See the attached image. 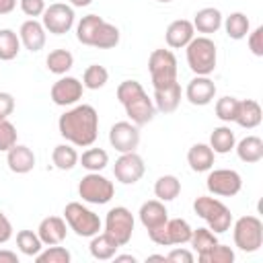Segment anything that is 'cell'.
<instances>
[{
  "mask_svg": "<svg viewBox=\"0 0 263 263\" xmlns=\"http://www.w3.org/2000/svg\"><path fill=\"white\" fill-rule=\"evenodd\" d=\"M58 129L72 146H92L99 136V113L92 105H76L60 115Z\"/></svg>",
  "mask_w": 263,
  "mask_h": 263,
  "instance_id": "6da1fadb",
  "label": "cell"
},
{
  "mask_svg": "<svg viewBox=\"0 0 263 263\" xmlns=\"http://www.w3.org/2000/svg\"><path fill=\"white\" fill-rule=\"evenodd\" d=\"M185 53H187V66L191 68L195 76H210L216 70L218 49H216V43L208 35L193 37L187 43Z\"/></svg>",
  "mask_w": 263,
  "mask_h": 263,
  "instance_id": "7a4b0ae2",
  "label": "cell"
},
{
  "mask_svg": "<svg viewBox=\"0 0 263 263\" xmlns=\"http://www.w3.org/2000/svg\"><path fill=\"white\" fill-rule=\"evenodd\" d=\"M193 212L208 222V228L216 234H222L226 230H230L232 226V214L230 210L216 197L210 195H199L193 201Z\"/></svg>",
  "mask_w": 263,
  "mask_h": 263,
  "instance_id": "3957f363",
  "label": "cell"
},
{
  "mask_svg": "<svg viewBox=\"0 0 263 263\" xmlns=\"http://www.w3.org/2000/svg\"><path fill=\"white\" fill-rule=\"evenodd\" d=\"M64 220L70 226V230H74L76 236L90 238V236H95L101 230V218L92 210L84 208L80 201L66 203V208H64Z\"/></svg>",
  "mask_w": 263,
  "mask_h": 263,
  "instance_id": "277c9868",
  "label": "cell"
},
{
  "mask_svg": "<svg viewBox=\"0 0 263 263\" xmlns=\"http://www.w3.org/2000/svg\"><path fill=\"white\" fill-rule=\"evenodd\" d=\"M234 245L245 253H255L263 245V222L257 216H240L232 226Z\"/></svg>",
  "mask_w": 263,
  "mask_h": 263,
  "instance_id": "5b68a950",
  "label": "cell"
},
{
  "mask_svg": "<svg viewBox=\"0 0 263 263\" xmlns=\"http://www.w3.org/2000/svg\"><path fill=\"white\" fill-rule=\"evenodd\" d=\"M78 195L86 203L103 205V203L111 201V197L115 195V187L107 177H103L99 173H88L78 183Z\"/></svg>",
  "mask_w": 263,
  "mask_h": 263,
  "instance_id": "8992f818",
  "label": "cell"
},
{
  "mask_svg": "<svg viewBox=\"0 0 263 263\" xmlns=\"http://www.w3.org/2000/svg\"><path fill=\"white\" fill-rule=\"evenodd\" d=\"M191 232H193V228L189 226L187 220L173 218V220H166L162 226L148 230V236H150V240L154 245L173 247V245H185V242H189Z\"/></svg>",
  "mask_w": 263,
  "mask_h": 263,
  "instance_id": "52a82bcc",
  "label": "cell"
},
{
  "mask_svg": "<svg viewBox=\"0 0 263 263\" xmlns=\"http://www.w3.org/2000/svg\"><path fill=\"white\" fill-rule=\"evenodd\" d=\"M152 86H164L177 80V58L171 49H154L148 58Z\"/></svg>",
  "mask_w": 263,
  "mask_h": 263,
  "instance_id": "ba28073f",
  "label": "cell"
},
{
  "mask_svg": "<svg viewBox=\"0 0 263 263\" xmlns=\"http://www.w3.org/2000/svg\"><path fill=\"white\" fill-rule=\"evenodd\" d=\"M105 232L111 234L119 247L127 245L132 240V234H134V216L127 208L123 205H115L107 212V218H105Z\"/></svg>",
  "mask_w": 263,
  "mask_h": 263,
  "instance_id": "9c48e42d",
  "label": "cell"
},
{
  "mask_svg": "<svg viewBox=\"0 0 263 263\" xmlns=\"http://www.w3.org/2000/svg\"><path fill=\"white\" fill-rule=\"evenodd\" d=\"M205 187L212 195L218 197H232L240 191L242 187V179L236 171L232 168H210V175L205 179Z\"/></svg>",
  "mask_w": 263,
  "mask_h": 263,
  "instance_id": "30bf717a",
  "label": "cell"
},
{
  "mask_svg": "<svg viewBox=\"0 0 263 263\" xmlns=\"http://www.w3.org/2000/svg\"><path fill=\"white\" fill-rule=\"evenodd\" d=\"M43 21L41 25L45 27V31L53 33V35H64L74 27V8L62 2L49 4L43 10Z\"/></svg>",
  "mask_w": 263,
  "mask_h": 263,
  "instance_id": "8fae6325",
  "label": "cell"
},
{
  "mask_svg": "<svg viewBox=\"0 0 263 263\" xmlns=\"http://www.w3.org/2000/svg\"><path fill=\"white\" fill-rule=\"evenodd\" d=\"M144 173H146V164H144L142 156L136 152H123L113 164V175L123 185L138 183L144 177Z\"/></svg>",
  "mask_w": 263,
  "mask_h": 263,
  "instance_id": "7c38bea8",
  "label": "cell"
},
{
  "mask_svg": "<svg viewBox=\"0 0 263 263\" xmlns=\"http://www.w3.org/2000/svg\"><path fill=\"white\" fill-rule=\"evenodd\" d=\"M109 144L117 152H136L140 144V129L132 121H117L109 129Z\"/></svg>",
  "mask_w": 263,
  "mask_h": 263,
  "instance_id": "4fadbf2b",
  "label": "cell"
},
{
  "mask_svg": "<svg viewBox=\"0 0 263 263\" xmlns=\"http://www.w3.org/2000/svg\"><path fill=\"white\" fill-rule=\"evenodd\" d=\"M82 82L74 76H64L60 80H55L51 84V90H49V97L55 105L60 107H68V105H74L78 103V99H82Z\"/></svg>",
  "mask_w": 263,
  "mask_h": 263,
  "instance_id": "5bb4252c",
  "label": "cell"
},
{
  "mask_svg": "<svg viewBox=\"0 0 263 263\" xmlns=\"http://www.w3.org/2000/svg\"><path fill=\"white\" fill-rule=\"evenodd\" d=\"M185 97L191 105H197V107L210 105L216 97V84L210 76H195L193 80H189L185 88Z\"/></svg>",
  "mask_w": 263,
  "mask_h": 263,
  "instance_id": "9a60e30c",
  "label": "cell"
},
{
  "mask_svg": "<svg viewBox=\"0 0 263 263\" xmlns=\"http://www.w3.org/2000/svg\"><path fill=\"white\" fill-rule=\"evenodd\" d=\"M123 107H125L127 117H129L132 123H136V125H146V123H150V121L154 119V113H156L154 101L148 99L146 92L138 95L136 99H132V101L125 103Z\"/></svg>",
  "mask_w": 263,
  "mask_h": 263,
  "instance_id": "2e32d148",
  "label": "cell"
},
{
  "mask_svg": "<svg viewBox=\"0 0 263 263\" xmlns=\"http://www.w3.org/2000/svg\"><path fill=\"white\" fill-rule=\"evenodd\" d=\"M195 37V29H193V23L187 21V18H177L173 21L168 27H166V33H164V39H166V45L171 49H181V47H187V43Z\"/></svg>",
  "mask_w": 263,
  "mask_h": 263,
  "instance_id": "e0dca14e",
  "label": "cell"
},
{
  "mask_svg": "<svg viewBox=\"0 0 263 263\" xmlns=\"http://www.w3.org/2000/svg\"><path fill=\"white\" fill-rule=\"evenodd\" d=\"M6 164L12 173L16 175H27L35 168V154L29 146L23 144H14L8 152H6Z\"/></svg>",
  "mask_w": 263,
  "mask_h": 263,
  "instance_id": "ac0fdd59",
  "label": "cell"
},
{
  "mask_svg": "<svg viewBox=\"0 0 263 263\" xmlns=\"http://www.w3.org/2000/svg\"><path fill=\"white\" fill-rule=\"evenodd\" d=\"M66 220L60 218V216H47L39 222V228H37V234L41 238L43 245H62L64 238H66Z\"/></svg>",
  "mask_w": 263,
  "mask_h": 263,
  "instance_id": "d6986e66",
  "label": "cell"
},
{
  "mask_svg": "<svg viewBox=\"0 0 263 263\" xmlns=\"http://www.w3.org/2000/svg\"><path fill=\"white\" fill-rule=\"evenodd\" d=\"M18 39L25 45V49H29L31 53H35V51L43 49V45H45V27L39 21L29 18V21H25L21 25Z\"/></svg>",
  "mask_w": 263,
  "mask_h": 263,
  "instance_id": "ffe728a7",
  "label": "cell"
},
{
  "mask_svg": "<svg viewBox=\"0 0 263 263\" xmlns=\"http://www.w3.org/2000/svg\"><path fill=\"white\" fill-rule=\"evenodd\" d=\"M181 103V84L175 80V82H168L164 86H156L154 88V107L160 111V113H173L177 111Z\"/></svg>",
  "mask_w": 263,
  "mask_h": 263,
  "instance_id": "44dd1931",
  "label": "cell"
},
{
  "mask_svg": "<svg viewBox=\"0 0 263 263\" xmlns=\"http://www.w3.org/2000/svg\"><path fill=\"white\" fill-rule=\"evenodd\" d=\"M140 222L146 230H152V228H158L162 226L166 220H168V212L164 208V201L160 199H150V201H144L140 205Z\"/></svg>",
  "mask_w": 263,
  "mask_h": 263,
  "instance_id": "7402d4cb",
  "label": "cell"
},
{
  "mask_svg": "<svg viewBox=\"0 0 263 263\" xmlns=\"http://www.w3.org/2000/svg\"><path fill=\"white\" fill-rule=\"evenodd\" d=\"M117 249H119V242L111 234H107V232H97L95 236H90L88 251H90L92 259H97V261H109V259H113L115 253H117Z\"/></svg>",
  "mask_w": 263,
  "mask_h": 263,
  "instance_id": "603a6c76",
  "label": "cell"
},
{
  "mask_svg": "<svg viewBox=\"0 0 263 263\" xmlns=\"http://www.w3.org/2000/svg\"><path fill=\"white\" fill-rule=\"evenodd\" d=\"M222 21H224L222 12H220L218 8H214V6H208V8L197 10L191 23H193V29H195L197 33L210 35V33H216V31L222 27Z\"/></svg>",
  "mask_w": 263,
  "mask_h": 263,
  "instance_id": "cb8c5ba5",
  "label": "cell"
},
{
  "mask_svg": "<svg viewBox=\"0 0 263 263\" xmlns=\"http://www.w3.org/2000/svg\"><path fill=\"white\" fill-rule=\"evenodd\" d=\"M261 117H263V111H261V105L253 99H245V101H238V109H236V117L234 121L245 127V129H253L261 123Z\"/></svg>",
  "mask_w": 263,
  "mask_h": 263,
  "instance_id": "d4e9b609",
  "label": "cell"
},
{
  "mask_svg": "<svg viewBox=\"0 0 263 263\" xmlns=\"http://www.w3.org/2000/svg\"><path fill=\"white\" fill-rule=\"evenodd\" d=\"M214 150L210 144H193L187 152V162L195 173H208L214 166Z\"/></svg>",
  "mask_w": 263,
  "mask_h": 263,
  "instance_id": "484cf974",
  "label": "cell"
},
{
  "mask_svg": "<svg viewBox=\"0 0 263 263\" xmlns=\"http://www.w3.org/2000/svg\"><path fill=\"white\" fill-rule=\"evenodd\" d=\"M234 150L242 162H259L263 158V140L259 136H247L238 144H234Z\"/></svg>",
  "mask_w": 263,
  "mask_h": 263,
  "instance_id": "4316f807",
  "label": "cell"
},
{
  "mask_svg": "<svg viewBox=\"0 0 263 263\" xmlns=\"http://www.w3.org/2000/svg\"><path fill=\"white\" fill-rule=\"evenodd\" d=\"M234 144L236 138L228 125L214 127V132L210 134V148L214 150V154H228L230 150H234Z\"/></svg>",
  "mask_w": 263,
  "mask_h": 263,
  "instance_id": "83f0119b",
  "label": "cell"
},
{
  "mask_svg": "<svg viewBox=\"0 0 263 263\" xmlns=\"http://www.w3.org/2000/svg\"><path fill=\"white\" fill-rule=\"evenodd\" d=\"M222 23H224L226 35L230 39H234V41L245 39L249 35V31H251V23H249V18H247L245 12H230L226 16V21H222Z\"/></svg>",
  "mask_w": 263,
  "mask_h": 263,
  "instance_id": "f1b7e54d",
  "label": "cell"
},
{
  "mask_svg": "<svg viewBox=\"0 0 263 263\" xmlns=\"http://www.w3.org/2000/svg\"><path fill=\"white\" fill-rule=\"evenodd\" d=\"M78 158L80 156H78L76 148L70 142L68 144H58L51 152V160H53L55 168H60V171H72L78 164Z\"/></svg>",
  "mask_w": 263,
  "mask_h": 263,
  "instance_id": "f546056e",
  "label": "cell"
},
{
  "mask_svg": "<svg viewBox=\"0 0 263 263\" xmlns=\"http://www.w3.org/2000/svg\"><path fill=\"white\" fill-rule=\"evenodd\" d=\"M181 193V181L175 175H162L154 183V195L160 201H173Z\"/></svg>",
  "mask_w": 263,
  "mask_h": 263,
  "instance_id": "4dcf8cb0",
  "label": "cell"
},
{
  "mask_svg": "<svg viewBox=\"0 0 263 263\" xmlns=\"http://www.w3.org/2000/svg\"><path fill=\"white\" fill-rule=\"evenodd\" d=\"M119 43V29L107 21H103L92 37V47H99V49H111Z\"/></svg>",
  "mask_w": 263,
  "mask_h": 263,
  "instance_id": "1f68e13d",
  "label": "cell"
},
{
  "mask_svg": "<svg viewBox=\"0 0 263 263\" xmlns=\"http://www.w3.org/2000/svg\"><path fill=\"white\" fill-rule=\"evenodd\" d=\"M45 64H47V70H49L51 74L64 76V74L74 66V55H72L68 49H53V51H49V55L45 58Z\"/></svg>",
  "mask_w": 263,
  "mask_h": 263,
  "instance_id": "d6a6232c",
  "label": "cell"
},
{
  "mask_svg": "<svg viewBox=\"0 0 263 263\" xmlns=\"http://www.w3.org/2000/svg\"><path fill=\"white\" fill-rule=\"evenodd\" d=\"M21 51V39L12 29H0V60L10 62Z\"/></svg>",
  "mask_w": 263,
  "mask_h": 263,
  "instance_id": "836d02e7",
  "label": "cell"
},
{
  "mask_svg": "<svg viewBox=\"0 0 263 263\" xmlns=\"http://www.w3.org/2000/svg\"><path fill=\"white\" fill-rule=\"evenodd\" d=\"M103 23V16L99 14H86L80 18V23L76 25V39L82 45H92V37L99 29V25Z\"/></svg>",
  "mask_w": 263,
  "mask_h": 263,
  "instance_id": "e575fe53",
  "label": "cell"
},
{
  "mask_svg": "<svg viewBox=\"0 0 263 263\" xmlns=\"http://www.w3.org/2000/svg\"><path fill=\"white\" fill-rule=\"evenodd\" d=\"M78 162L88 173H99V171H103L109 164V154L103 148H88L86 152H82V156L78 158Z\"/></svg>",
  "mask_w": 263,
  "mask_h": 263,
  "instance_id": "d590c367",
  "label": "cell"
},
{
  "mask_svg": "<svg viewBox=\"0 0 263 263\" xmlns=\"http://www.w3.org/2000/svg\"><path fill=\"white\" fill-rule=\"evenodd\" d=\"M109 80V72L105 66H99V64H92L84 70L82 74V86L88 88V90H99L107 84Z\"/></svg>",
  "mask_w": 263,
  "mask_h": 263,
  "instance_id": "8d00e7d4",
  "label": "cell"
},
{
  "mask_svg": "<svg viewBox=\"0 0 263 263\" xmlns=\"http://www.w3.org/2000/svg\"><path fill=\"white\" fill-rule=\"evenodd\" d=\"M189 242H191L193 251H197V257H199V255L208 253L212 247L218 245V236H216V232H212L210 228H195V230L191 232Z\"/></svg>",
  "mask_w": 263,
  "mask_h": 263,
  "instance_id": "74e56055",
  "label": "cell"
},
{
  "mask_svg": "<svg viewBox=\"0 0 263 263\" xmlns=\"http://www.w3.org/2000/svg\"><path fill=\"white\" fill-rule=\"evenodd\" d=\"M16 247H18V251H21L23 255L35 257V255L43 249V242H41L39 234L33 232V230H18V232H16Z\"/></svg>",
  "mask_w": 263,
  "mask_h": 263,
  "instance_id": "f35d334b",
  "label": "cell"
},
{
  "mask_svg": "<svg viewBox=\"0 0 263 263\" xmlns=\"http://www.w3.org/2000/svg\"><path fill=\"white\" fill-rule=\"evenodd\" d=\"M72 255L66 247H60V245H49L45 251L41 249L37 255H35V261L37 263H70Z\"/></svg>",
  "mask_w": 263,
  "mask_h": 263,
  "instance_id": "ab89813d",
  "label": "cell"
},
{
  "mask_svg": "<svg viewBox=\"0 0 263 263\" xmlns=\"http://www.w3.org/2000/svg\"><path fill=\"white\" fill-rule=\"evenodd\" d=\"M197 259H199V263H232V261H234V251H232L230 247L218 242V245L212 247L208 253L199 255Z\"/></svg>",
  "mask_w": 263,
  "mask_h": 263,
  "instance_id": "60d3db41",
  "label": "cell"
},
{
  "mask_svg": "<svg viewBox=\"0 0 263 263\" xmlns=\"http://www.w3.org/2000/svg\"><path fill=\"white\" fill-rule=\"evenodd\" d=\"M236 109H238V99H234V97H222L216 101V117L224 123L234 121Z\"/></svg>",
  "mask_w": 263,
  "mask_h": 263,
  "instance_id": "b9f144b4",
  "label": "cell"
},
{
  "mask_svg": "<svg viewBox=\"0 0 263 263\" xmlns=\"http://www.w3.org/2000/svg\"><path fill=\"white\" fill-rule=\"evenodd\" d=\"M16 144V127L8 117H0V152H8Z\"/></svg>",
  "mask_w": 263,
  "mask_h": 263,
  "instance_id": "7bdbcfd3",
  "label": "cell"
},
{
  "mask_svg": "<svg viewBox=\"0 0 263 263\" xmlns=\"http://www.w3.org/2000/svg\"><path fill=\"white\" fill-rule=\"evenodd\" d=\"M142 92H146V90H144V86H142L138 80H123V82L117 86V99H119L121 105L129 103L132 99H136V97L142 95Z\"/></svg>",
  "mask_w": 263,
  "mask_h": 263,
  "instance_id": "ee69618b",
  "label": "cell"
},
{
  "mask_svg": "<svg viewBox=\"0 0 263 263\" xmlns=\"http://www.w3.org/2000/svg\"><path fill=\"white\" fill-rule=\"evenodd\" d=\"M247 43H249V49L253 51V55L261 58L263 55V27H257L255 31H249Z\"/></svg>",
  "mask_w": 263,
  "mask_h": 263,
  "instance_id": "f6af8a7d",
  "label": "cell"
},
{
  "mask_svg": "<svg viewBox=\"0 0 263 263\" xmlns=\"http://www.w3.org/2000/svg\"><path fill=\"white\" fill-rule=\"evenodd\" d=\"M18 2H21V10L31 18L41 16L43 10H45V2L43 0H18Z\"/></svg>",
  "mask_w": 263,
  "mask_h": 263,
  "instance_id": "bcb514c9",
  "label": "cell"
},
{
  "mask_svg": "<svg viewBox=\"0 0 263 263\" xmlns=\"http://www.w3.org/2000/svg\"><path fill=\"white\" fill-rule=\"evenodd\" d=\"M166 261H171V263H193V253L187 251V249L175 247V249L166 255Z\"/></svg>",
  "mask_w": 263,
  "mask_h": 263,
  "instance_id": "7dc6e473",
  "label": "cell"
},
{
  "mask_svg": "<svg viewBox=\"0 0 263 263\" xmlns=\"http://www.w3.org/2000/svg\"><path fill=\"white\" fill-rule=\"evenodd\" d=\"M14 111V97L0 90V117H8Z\"/></svg>",
  "mask_w": 263,
  "mask_h": 263,
  "instance_id": "c3c4849f",
  "label": "cell"
},
{
  "mask_svg": "<svg viewBox=\"0 0 263 263\" xmlns=\"http://www.w3.org/2000/svg\"><path fill=\"white\" fill-rule=\"evenodd\" d=\"M10 238H12V224L4 216V212H0V245L8 242Z\"/></svg>",
  "mask_w": 263,
  "mask_h": 263,
  "instance_id": "681fc988",
  "label": "cell"
},
{
  "mask_svg": "<svg viewBox=\"0 0 263 263\" xmlns=\"http://www.w3.org/2000/svg\"><path fill=\"white\" fill-rule=\"evenodd\" d=\"M0 263H18V255H16L14 251L2 249V251H0Z\"/></svg>",
  "mask_w": 263,
  "mask_h": 263,
  "instance_id": "f907efd6",
  "label": "cell"
},
{
  "mask_svg": "<svg viewBox=\"0 0 263 263\" xmlns=\"http://www.w3.org/2000/svg\"><path fill=\"white\" fill-rule=\"evenodd\" d=\"M16 8V0H0V14H8Z\"/></svg>",
  "mask_w": 263,
  "mask_h": 263,
  "instance_id": "816d5d0a",
  "label": "cell"
},
{
  "mask_svg": "<svg viewBox=\"0 0 263 263\" xmlns=\"http://www.w3.org/2000/svg\"><path fill=\"white\" fill-rule=\"evenodd\" d=\"M117 263H123V261H129V263H136V257L134 255H117L115 253V257H113Z\"/></svg>",
  "mask_w": 263,
  "mask_h": 263,
  "instance_id": "f5cc1de1",
  "label": "cell"
},
{
  "mask_svg": "<svg viewBox=\"0 0 263 263\" xmlns=\"http://www.w3.org/2000/svg\"><path fill=\"white\" fill-rule=\"evenodd\" d=\"M92 0H70V4L72 6H78V8H82V6H88Z\"/></svg>",
  "mask_w": 263,
  "mask_h": 263,
  "instance_id": "db71d44e",
  "label": "cell"
},
{
  "mask_svg": "<svg viewBox=\"0 0 263 263\" xmlns=\"http://www.w3.org/2000/svg\"><path fill=\"white\" fill-rule=\"evenodd\" d=\"M146 261H166V255H148Z\"/></svg>",
  "mask_w": 263,
  "mask_h": 263,
  "instance_id": "11a10c76",
  "label": "cell"
},
{
  "mask_svg": "<svg viewBox=\"0 0 263 263\" xmlns=\"http://www.w3.org/2000/svg\"><path fill=\"white\" fill-rule=\"evenodd\" d=\"M156 2H162V4H166V2H173V0H156Z\"/></svg>",
  "mask_w": 263,
  "mask_h": 263,
  "instance_id": "9f6ffc18",
  "label": "cell"
}]
</instances>
